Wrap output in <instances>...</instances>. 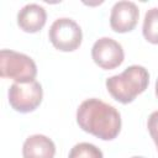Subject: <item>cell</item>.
I'll return each mask as SVG.
<instances>
[{"instance_id": "1", "label": "cell", "mask_w": 158, "mask_h": 158, "mask_svg": "<svg viewBox=\"0 0 158 158\" xmlns=\"http://www.w3.org/2000/svg\"><path fill=\"white\" fill-rule=\"evenodd\" d=\"M77 122L79 127L102 139L111 141L121 131V115L112 106L100 99H86L77 110Z\"/></svg>"}, {"instance_id": "2", "label": "cell", "mask_w": 158, "mask_h": 158, "mask_svg": "<svg viewBox=\"0 0 158 158\" xmlns=\"http://www.w3.org/2000/svg\"><path fill=\"white\" fill-rule=\"evenodd\" d=\"M149 83L148 70L142 65H130L121 74L106 79V89L110 95L121 104L132 102L142 94Z\"/></svg>"}, {"instance_id": "3", "label": "cell", "mask_w": 158, "mask_h": 158, "mask_svg": "<svg viewBox=\"0 0 158 158\" xmlns=\"http://www.w3.org/2000/svg\"><path fill=\"white\" fill-rule=\"evenodd\" d=\"M0 75L1 78L14 79L15 83H28L37 75V65L33 59L23 53L11 49L0 52Z\"/></svg>"}, {"instance_id": "4", "label": "cell", "mask_w": 158, "mask_h": 158, "mask_svg": "<svg viewBox=\"0 0 158 158\" xmlns=\"http://www.w3.org/2000/svg\"><path fill=\"white\" fill-rule=\"evenodd\" d=\"M51 43L62 52H73L81 44L83 32L80 26L69 17L57 19L49 27Z\"/></svg>"}, {"instance_id": "5", "label": "cell", "mask_w": 158, "mask_h": 158, "mask_svg": "<svg viewBox=\"0 0 158 158\" xmlns=\"http://www.w3.org/2000/svg\"><path fill=\"white\" fill-rule=\"evenodd\" d=\"M43 89L37 80L28 83H14L9 89L10 106L21 114L36 110L42 102Z\"/></svg>"}, {"instance_id": "6", "label": "cell", "mask_w": 158, "mask_h": 158, "mask_svg": "<svg viewBox=\"0 0 158 158\" xmlns=\"http://www.w3.org/2000/svg\"><path fill=\"white\" fill-rule=\"evenodd\" d=\"M91 57L100 68L105 70H111L121 65L125 58L122 46L110 38V37H101L93 44L91 48Z\"/></svg>"}, {"instance_id": "7", "label": "cell", "mask_w": 158, "mask_h": 158, "mask_svg": "<svg viewBox=\"0 0 158 158\" xmlns=\"http://www.w3.org/2000/svg\"><path fill=\"white\" fill-rule=\"evenodd\" d=\"M139 17V10L132 1H118L116 2L110 14V26L115 32L125 33L132 31Z\"/></svg>"}, {"instance_id": "8", "label": "cell", "mask_w": 158, "mask_h": 158, "mask_svg": "<svg viewBox=\"0 0 158 158\" xmlns=\"http://www.w3.org/2000/svg\"><path fill=\"white\" fill-rule=\"evenodd\" d=\"M46 21L47 12L44 7L38 4H27L17 14V25L27 33L41 31L46 25Z\"/></svg>"}, {"instance_id": "9", "label": "cell", "mask_w": 158, "mask_h": 158, "mask_svg": "<svg viewBox=\"0 0 158 158\" xmlns=\"http://www.w3.org/2000/svg\"><path fill=\"white\" fill-rule=\"evenodd\" d=\"M56 154L54 142L44 135H32L22 146L23 158H53Z\"/></svg>"}, {"instance_id": "10", "label": "cell", "mask_w": 158, "mask_h": 158, "mask_svg": "<svg viewBox=\"0 0 158 158\" xmlns=\"http://www.w3.org/2000/svg\"><path fill=\"white\" fill-rule=\"evenodd\" d=\"M142 33L148 42L158 44V7H152L146 12Z\"/></svg>"}, {"instance_id": "11", "label": "cell", "mask_w": 158, "mask_h": 158, "mask_svg": "<svg viewBox=\"0 0 158 158\" xmlns=\"http://www.w3.org/2000/svg\"><path fill=\"white\" fill-rule=\"evenodd\" d=\"M69 158H104V156L96 146L88 142H81L70 149Z\"/></svg>"}, {"instance_id": "12", "label": "cell", "mask_w": 158, "mask_h": 158, "mask_svg": "<svg viewBox=\"0 0 158 158\" xmlns=\"http://www.w3.org/2000/svg\"><path fill=\"white\" fill-rule=\"evenodd\" d=\"M147 128L158 151V111H154L149 115L147 121Z\"/></svg>"}, {"instance_id": "13", "label": "cell", "mask_w": 158, "mask_h": 158, "mask_svg": "<svg viewBox=\"0 0 158 158\" xmlns=\"http://www.w3.org/2000/svg\"><path fill=\"white\" fill-rule=\"evenodd\" d=\"M156 95H157V98H158V79L156 80Z\"/></svg>"}, {"instance_id": "14", "label": "cell", "mask_w": 158, "mask_h": 158, "mask_svg": "<svg viewBox=\"0 0 158 158\" xmlns=\"http://www.w3.org/2000/svg\"><path fill=\"white\" fill-rule=\"evenodd\" d=\"M132 158H144V157H137V156H136V157H132Z\"/></svg>"}]
</instances>
